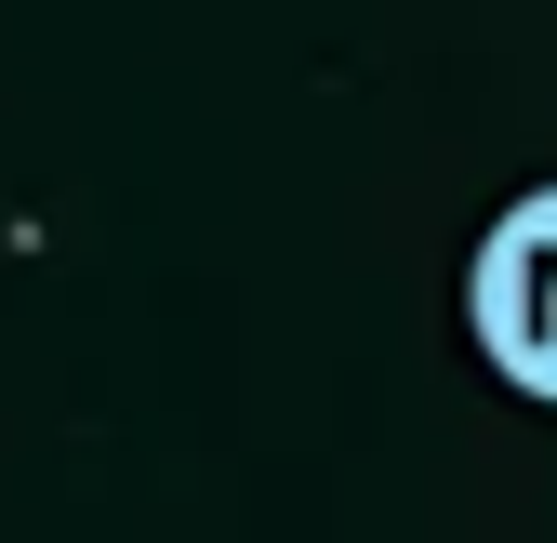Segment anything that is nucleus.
I'll return each mask as SVG.
<instances>
[{
  "label": "nucleus",
  "mask_w": 557,
  "mask_h": 543,
  "mask_svg": "<svg viewBox=\"0 0 557 543\" xmlns=\"http://www.w3.org/2000/svg\"><path fill=\"white\" fill-rule=\"evenodd\" d=\"M465 318H478V358H492L531 412H557V186L505 199L492 239L465 265Z\"/></svg>",
  "instance_id": "obj_1"
}]
</instances>
